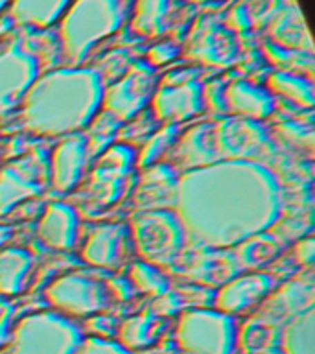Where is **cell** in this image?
I'll return each mask as SVG.
<instances>
[{"mask_svg": "<svg viewBox=\"0 0 315 354\" xmlns=\"http://www.w3.org/2000/svg\"><path fill=\"white\" fill-rule=\"evenodd\" d=\"M129 229L138 254L157 268L173 264L187 243V231L175 210H142L133 218Z\"/></svg>", "mask_w": 315, "mask_h": 354, "instance_id": "5b68a950", "label": "cell"}, {"mask_svg": "<svg viewBox=\"0 0 315 354\" xmlns=\"http://www.w3.org/2000/svg\"><path fill=\"white\" fill-rule=\"evenodd\" d=\"M278 137L284 138V142H289L298 148H312L314 144V129L308 124H300V122H284L276 127Z\"/></svg>", "mask_w": 315, "mask_h": 354, "instance_id": "e575fe53", "label": "cell"}, {"mask_svg": "<svg viewBox=\"0 0 315 354\" xmlns=\"http://www.w3.org/2000/svg\"><path fill=\"white\" fill-rule=\"evenodd\" d=\"M137 151L129 144H115L104 149L85 181L79 183V203L90 212L118 203L127 190Z\"/></svg>", "mask_w": 315, "mask_h": 354, "instance_id": "277c9868", "label": "cell"}, {"mask_svg": "<svg viewBox=\"0 0 315 354\" xmlns=\"http://www.w3.org/2000/svg\"><path fill=\"white\" fill-rule=\"evenodd\" d=\"M41 187L32 176L19 166H10L0 171V214L13 210L19 203L39 194Z\"/></svg>", "mask_w": 315, "mask_h": 354, "instance_id": "484cf974", "label": "cell"}, {"mask_svg": "<svg viewBox=\"0 0 315 354\" xmlns=\"http://www.w3.org/2000/svg\"><path fill=\"white\" fill-rule=\"evenodd\" d=\"M267 88L271 94H278L282 100L298 105L300 109L314 107V83L312 80L297 72L278 71L267 77Z\"/></svg>", "mask_w": 315, "mask_h": 354, "instance_id": "d4e9b609", "label": "cell"}, {"mask_svg": "<svg viewBox=\"0 0 315 354\" xmlns=\"http://www.w3.org/2000/svg\"><path fill=\"white\" fill-rule=\"evenodd\" d=\"M70 2L72 0H13L11 15L22 24L50 26L63 17Z\"/></svg>", "mask_w": 315, "mask_h": 354, "instance_id": "83f0119b", "label": "cell"}, {"mask_svg": "<svg viewBox=\"0 0 315 354\" xmlns=\"http://www.w3.org/2000/svg\"><path fill=\"white\" fill-rule=\"evenodd\" d=\"M173 205L187 236L212 249L271 231L282 216L280 185L256 160H218L190 170L177 183Z\"/></svg>", "mask_w": 315, "mask_h": 354, "instance_id": "6da1fadb", "label": "cell"}, {"mask_svg": "<svg viewBox=\"0 0 315 354\" xmlns=\"http://www.w3.org/2000/svg\"><path fill=\"white\" fill-rule=\"evenodd\" d=\"M254 24L253 13L245 4L234 6L231 11H229V17L225 19V26L231 30V32H247L251 30Z\"/></svg>", "mask_w": 315, "mask_h": 354, "instance_id": "74e56055", "label": "cell"}, {"mask_svg": "<svg viewBox=\"0 0 315 354\" xmlns=\"http://www.w3.org/2000/svg\"><path fill=\"white\" fill-rule=\"evenodd\" d=\"M216 144L221 160H253L269 144V135L260 122L229 116L216 122Z\"/></svg>", "mask_w": 315, "mask_h": 354, "instance_id": "7c38bea8", "label": "cell"}, {"mask_svg": "<svg viewBox=\"0 0 315 354\" xmlns=\"http://www.w3.org/2000/svg\"><path fill=\"white\" fill-rule=\"evenodd\" d=\"M187 55L203 65L227 66L240 55L236 35L216 17H203L188 39Z\"/></svg>", "mask_w": 315, "mask_h": 354, "instance_id": "8fae6325", "label": "cell"}, {"mask_svg": "<svg viewBox=\"0 0 315 354\" xmlns=\"http://www.w3.org/2000/svg\"><path fill=\"white\" fill-rule=\"evenodd\" d=\"M182 297L179 293H171V292H166L162 295L157 297L153 304V314L157 315H173L177 312H181L182 310Z\"/></svg>", "mask_w": 315, "mask_h": 354, "instance_id": "ab89813d", "label": "cell"}, {"mask_svg": "<svg viewBox=\"0 0 315 354\" xmlns=\"http://www.w3.org/2000/svg\"><path fill=\"white\" fill-rule=\"evenodd\" d=\"M293 254H295L297 264L309 268V266L314 264V238L308 234L303 240H298L295 249H293Z\"/></svg>", "mask_w": 315, "mask_h": 354, "instance_id": "60d3db41", "label": "cell"}, {"mask_svg": "<svg viewBox=\"0 0 315 354\" xmlns=\"http://www.w3.org/2000/svg\"><path fill=\"white\" fill-rule=\"evenodd\" d=\"M76 354H133L124 345L102 337H87L77 347Z\"/></svg>", "mask_w": 315, "mask_h": 354, "instance_id": "d590c367", "label": "cell"}, {"mask_svg": "<svg viewBox=\"0 0 315 354\" xmlns=\"http://www.w3.org/2000/svg\"><path fill=\"white\" fill-rule=\"evenodd\" d=\"M276 337V326L267 323L264 319H253L251 323H247V326L243 328L242 332V343L243 348L247 351L249 354L258 353V351H264L267 347H276L275 339Z\"/></svg>", "mask_w": 315, "mask_h": 354, "instance_id": "836d02e7", "label": "cell"}, {"mask_svg": "<svg viewBox=\"0 0 315 354\" xmlns=\"http://www.w3.org/2000/svg\"><path fill=\"white\" fill-rule=\"evenodd\" d=\"M111 293H115V295H118L120 299H129L133 295V292H135V288L131 286V282L126 281V279H115L113 281V288L109 286Z\"/></svg>", "mask_w": 315, "mask_h": 354, "instance_id": "7bdbcfd3", "label": "cell"}, {"mask_svg": "<svg viewBox=\"0 0 315 354\" xmlns=\"http://www.w3.org/2000/svg\"><path fill=\"white\" fill-rule=\"evenodd\" d=\"M269 33L273 35V43L289 50H300L303 46L312 48V39L304 24L303 13L293 8L284 10L276 15L269 24Z\"/></svg>", "mask_w": 315, "mask_h": 354, "instance_id": "4316f807", "label": "cell"}, {"mask_svg": "<svg viewBox=\"0 0 315 354\" xmlns=\"http://www.w3.org/2000/svg\"><path fill=\"white\" fill-rule=\"evenodd\" d=\"M181 54V48L177 46L175 43H171V41H164V43H159L151 46L148 52V63L151 66H160L164 65V63H170L177 57V55Z\"/></svg>", "mask_w": 315, "mask_h": 354, "instance_id": "f35d334b", "label": "cell"}, {"mask_svg": "<svg viewBox=\"0 0 315 354\" xmlns=\"http://www.w3.org/2000/svg\"><path fill=\"white\" fill-rule=\"evenodd\" d=\"M11 306L0 301V345H4L8 342V323L11 317Z\"/></svg>", "mask_w": 315, "mask_h": 354, "instance_id": "b9f144b4", "label": "cell"}, {"mask_svg": "<svg viewBox=\"0 0 315 354\" xmlns=\"http://www.w3.org/2000/svg\"><path fill=\"white\" fill-rule=\"evenodd\" d=\"M37 234L44 245L66 251L76 245L79 234V216L72 205L52 203L41 216Z\"/></svg>", "mask_w": 315, "mask_h": 354, "instance_id": "ac0fdd59", "label": "cell"}, {"mask_svg": "<svg viewBox=\"0 0 315 354\" xmlns=\"http://www.w3.org/2000/svg\"><path fill=\"white\" fill-rule=\"evenodd\" d=\"M190 2H209V0H190Z\"/></svg>", "mask_w": 315, "mask_h": 354, "instance_id": "7dc6e473", "label": "cell"}, {"mask_svg": "<svg viewBox=\"0 0 315 354\" xmlns=\"http://www.w3.org/2000/svg\"><path fill=\"white\" fill-rule=\"evenodd\" d=\"M83 336L77 326L54 312H35L15 326L6 354H76Z\"/></svg>", "mask_w": 315, "mask_h": 354, "instance_id": "8992f818", "label": "cell"}, {"mask_svg": "<svg viewBox=\"0 0 315 354\" xmlns=\"http://www.w3.org/2000/svg\"><path fill=\"white\" fill-rule=\"evenodd\" d=\"M88 155H90L88 140L82 135H70L57 144L50 159L52 187L57 192L68 194L79 187V183L85 179Z\"/></svg>", "mask_w": 315, "mask_h": 354, "instance_id": "e0dca14e", "label": "cell"}, {"mask_svg": "<svg viewBox=\"0 0 315 354\" xmlns=\"http://www.w3.org/2000/svg\"><path fill=\"white\" fill-rule=\"evenodd\" d=\"M253 354H284L282 353L280 347H267L264 351H258V353H253Z\"/></svg>", "mask_w": 315, "mask_h": 354, "instance_id": "f6af8a7d", "label": "cell"}, {"mask_svg": "<svg viewBox=\"0 0 315 354\" xmlns=\"http://www.w3.org/2000/svg\"><path fill=\"white\" fill-rule=\"evenodd\" d=\"M204 109L203 83L195 71H177L164 77L151 98V111L157 120L181 124Z\"/></svg>", "mask_w": 315, "mask_h": 354, "instance_id": "ba28073f", "label": "cell"}, {"mask_svg": "<svg viewBox=\"0 0 315 354\" xmlns=\"http://www.w3.org/2000/svg\"><path fill=\"white\" fill-rule=\"evenodd\" d=\"M225 91H227V83L223 82V80L210 82L207 87H203L204 105H209L216 115H227V113H229V109H227Z\"/></svg>", "mask_w": 315, "mask_h": 354, "instance_id": "8d00e7d4", "label": "cell"}, {"mask_svg": "<svg viewBox=\"0 0 315 354\" xmlns=\"http://www.w3.org/2000/svg\"><path fill=\"white\" fill-rule=\"evenodd\" d=\"M33 257L24 249H0V293L17 295L32 273Z\"/></svg>", "mask_w": 315, "mask_h": 354, "instance_id": "cb8c5ba5", "label": "cell"}, {"mask_svg": "<svg viewBox=\"0 0 315 354\" xmlns=\"http://www.w3.org/2000/svg\"><path fill=\"white\" fill-rule=\"evenodd\" d=\"M181 354H188V353H184V351H182V353Z\"/></svg>", "mask_w": 315, "mask_h": 354, "instance_id": "c3c4849f", "label": "cell"}, {"mask_svg": "<svg viewBox=\"0 0 315 354\" xmlns=\"http://www.w3.org/2000/svg\"><path fill=\"white\" fill-rule=\"evenodd\" d=\"M278 254V243L275 238L265 236V232L249 238L238 245L236 259L242 268H256L267 260H273Z\"/></svg>", "mask_w": 315, "mask_h": 354, "instance_id": "d6a6232c", "label": "cell"}, {"mask_svg": "<svg viewBox=\"0 0 315 354\" xmlns=\"http://www.w3.org/2000/svg\"><path fill=\"white\" fill-rule=\"evenodd\" d=\"M179 131H181L179 124H168L159 131H155L148 138V142L144 144L142 151L137 153V165L144 166V168L157 165L160 157H164L171 148H175L177 140H179Z\"/></svg>", "mask_w": 315, "mask_h": 354, "instance_id": "1f68e13d", "label": "cell"}, {"mask_svg": "<svg viewBox=\"0 0 315 354\" xmlns=\"http://www.w3.org/2000/svg\"><path fill=\"white\" fill-rule=\"evenodd\" d=\"M10 2H11V0H0V13H2V10H4L6 6L10 4Z\"/></svg>", "mask_w": 315, "mask_h": 354, "instance_id": "bcb514c9", "label": "cell"}, {"mask_svg": "<svg viewBox=\"0 0 315 354\" xmlns=\"http://www.w3.org/2000/svg\"><path fill=\"white\" fill-rule=\"evenodd\" d=\"M126 19L124 0H72L59 26L61 43L70 63H82L102 39Z\"/></svg>", "mask_w": 315, "mask_h": 354, "instance_id": "3957f363", "label": "cell"}, {"mask_svg": "<svg viewBox=\"0 0 315 354\" xmlns=\"http://www.w3.org/2000/svg\"><path fill=\"white\" fill-rule=\"evenodd\" d=\"M177 160L190 170L221 160L216 144V122H203L182 135L177 146Z\"/></svg>", "mask_w": 315, "mask_h": 354, "instance_id": "ffe728a7", "label": "cell"}, {"mask_svg": "<svg viewBox=\"0 0 315 354\" xmlns=\"http://www.w3.org/2000/svg\"><path fill=\"white\" fill-rule=\"evenodd\" d=\"M162 330H164L162 317L153 312H144L124 321L120 325L118 337H120V345L133 353V351L151 347Z\"/></svg>", "mask_w": 315, "mask_h": 354, "instance_id": "603a6c76", "label": "cell"}, {"mask_svg": "<svg viewBox=\"0 0 315 354\" xmlns=\"http://www.w3.org/2000/svg\"><path fill=\"white\" fill-rule=\"evenodd\" d=\"M39 76V63L32 54L11 46L0 54V111L21 104Z\"/></svg>", "mask_w": 315, "mask_h": 354, "instance_id": "5bb4252c", "label": "cell"}, {"mask_svg": "<svg viewBox=\"0 0 315 354\" xmlns=\"http://www.w3.org/2000/svg\"><path fill=\"white\" fill-rule=\"evenodd\" d=\"M129 282L135 290L142 293H149L159 297L162 293L170 292V282L160 271V268L149 264L146 260H138L129 270Z\"/></svg>", "mask_w": 315, "mask_h": 354, "instance_id": "4dcf8cb0", "label": "cell"}, {"mask_svg": "<svg viewBox=\"0 0 315 354\" xmlns=\"http://www.w3.org/2000/svg\"><path fill=\"white\" fill-rule=\"evenodd\" d=\"M314 281L309 277L292 279L280 288H276L260 303L258 319L271 325H284L306 310L314 308Z\"/></svg>", "mask_w": 315, "mask_h": 354, "instance_id": "4fadbf2b", "label": "cell"}, {"mask_svg": "<svg viewBox=\"0 0 315 354\" xmlns=\"http://www.w3.org/2000/svg\"><path fill=\"white\" fill-rule=\"evenodd\" d=\"M10 238H11V229L0 225V249H4L6 242H8Z\"/></svg>", "mask_w": 315, "mask_h": 354, "instance_id": "ee69618b", "label": "cell"}, {"mask_svg": "<svg viewBox=\"0 0 315 354\" xmlns=\"http://www.w3.org/2000/svg\"><path fill=\"white\" fill-rule=\"evenodd\" d=\"M177 183L170 166L153 165L149 166L148 174L144 176V181L137 190V201L149 209H166V203H175Z\"/></svg>", "mask_w": 315, "mask_h": 354, "instance_id": "7402d4cb", "label": "cell"}, {"mask_svg": "<svg viewBox=\"0 0 315 354\" xmlns=\"http://www.w3.org/2000/svg\"><path fill=\"white\" fill-rule=\"evenodd\" d=\"M155 87L157 82L153 66L149 63H138L109 88H104L102 105H105V111H109L118 120H131L151 104Z\"/></svg>", "mask_w": 315, "mask_h": 354, "instance_id": "30bf717a", "label": "cell"}, {"mask_svg": "<svg viewBox=\"0 0 315 354\" xmlns=\"http://www.w3.org/2000/svg\"><path fill=\"white\" fill-rule=\"evenodd\" d=\"M104 83L90 68H61L37 76L22 98V124L39 135H74L98 115Z\"/></svg>", "mask_w": 315, "mask_h": 354, "instance_id": "7a4b0ae2", "label": "cell"}, {"mask_svg": "<svg viewBox=\"0 0 315 354\" xmlns=\"http://www.w3.org/2000/svg\"><path fill=\"white\" fill-rule=\"evenodd\" d=\"M46 299L55 310L63 314L85 317L98 314L109 306L111 290L109 284L94 277L70 273L55 279L46 288Z\"/></svg>", "mask_w": 315, "mask_h": 354, "instance_id": "9c48e42d", "label": "cell"}, {"mask_svg": "<svg viewBox=\"0 0 315 354\" xmlns=\"http://www.w3.org/2000/svg\"><path fill=\"white\" fill-rule=\"evenodd\" d=\"M175 339L188 354H232L238 342L236 321L220 310H187L177 323Z\"/></svg>", "mask_w": 315, "mask_h": 354, "instance_id": "52a82bcc", "label": "cell"}, {"mask_svg": "<svg viewBox=\"0 0 315 354\" xmlns=\"http://www.w3.org/2000/svg\"><path fill=\"white\" fill-rule=\"evenodd\" d=\"M284 354H315V310L309 308L292 321L282 332Z\"/></svg>", "mask_w": 315, "mask_h": 354, "instance_id": "f1b7e54d", "label": "cell"}, {"mask_svg": "<svg viewBox=\"0 0 315 354\" xmlns=\"http://www.w3.org/2000/svg\"><path fill=\"white\" fill-rule=\"evenodd\" d=\"M225 98L229 113L249 120H264L275 111V96L269 93V88L249 80H236L227 85Z\"/></svg>", "mask_w": 315, "mask_h": 354, "instance_id": "d6986e66", "label": "cell"}, {"mask_svg": "<svg viewBox=\"0 0 315 354\" xmlns=\"http://www.w3.org/2000/svg\"><path fill=\"white\" fill-rule=\"evenodd\" d=\"M273 290H275V279L269 273L254 271L247 275H236L221 286L216 295L214 306L223 314H242L254 306H260V303Z\"/></svg>", "mask_w": 315, "mask_h": 354, "instance_id": "9a60e30c", "label": "cell"}, {"mask_svg": "<svg viewBox=\"0 0 315 354\" xmlns=\"http://www.w3.org/2000/svg\"><path fill=\"white\" fill-rule=\"evenodd\" d=\"M170 8L171 0H137L133 10L131 28L144 37L159 35L164 30Z\"/></svg>", "mask_w": 315, "mask_h": 354, "instance_id": "f546056e", "label": "cell"}, {"mask_svg": "<svg viewBox=\"0 0 315 354\" xmlns=\"http://www.w3.org/2000/svg\"><path fill=\"white\" fill-rule=\"evenodd\" d=\"M240 266L242 264L238 262L236 254L227 253L221 249H204L187 266L184 275L204 284H216V282L225 284L232 277L238 275Z\"/></svg>", "mask_w": 315, "mask_h": 354, "instance_id": "44dd1931", "label": "cell"}, {"mask_svg": "<svg viewBox=\"0 0 315 354\" xmlns=\"http://www.w3.org/2000/svg\"><path fill=\"white\" fill-rule=\"evenodd\" d=\"M131 245V229L127 223H102L90 231L82 254L90 266L116 268L126 259Z\"/></svg>", "mask_w": 315, "mask_h": 354, "instance_id": "2e32d148", "label": "cell"}]
</instances>
